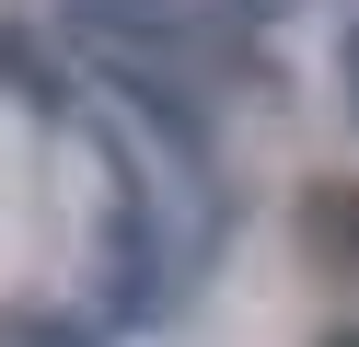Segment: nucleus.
Returning a JSON list of instances; mask_svg holds the SVG:
<instances>
[{
    "label": "nucleus",
    "mask_w": 359,
    "mask_h": 347,
    "mask_svg": "<svg viewBox=\"0 0 359 347\" xmlns=\"http://www.w3.org/2000/svg\"><path fill=\"white\" fill-rule=\"evenodd\" d=\"M325 347H359V336H325Z\"/></svg>",
    "instance_id": "nucleus-5"
},
{
    "label": "nucleus",
    "mask_w": 359,
    "mask_h": 347,
    "mask_svg": "<svg viewBox=\"0 0 359 347\" xmlns=\"http://www.w3.org/2000/svg\"><path fill=\"white\" fill-rule=\"evenodd\" d=\"M70 23L116 69H163V58H197V46H209V23H197L186 0H70Z\"/></svg>",
    "instance_id": "nucleus-1"
},
{
    "label": "nucleus",
    "mask_w": 359,
    "mask_h": 347,
    "mask_svg": "<svg viewBox=\"0 0 359 347\" xmlns=\"http://www.w3.org/2000/svg\"><path fill=\"white\" fill-rule=\"evenodd\" d=\"M0 347H93L81 324H0Z\"/></svg>",
    "instance_id": "nucleus-3"
},
{
    "label": "nucleus",
    "mask_w": 359,
    "mask_h": 347,
    "mask_svg": "<svg viewBox=\"0 0 359 347\" xmlns=\"http://www.w3.org/2000/svg\"><path fill=\"white\" fill-rule=\"evenodd\" d=\"M302 231H313L325 254H336V243L359 254V197H336V185H313V197H302Z\"/></svg>",
    "instance_id": "nucleus-2"
},
{
    "label": "nucleus",
    "mask_w": 359,
    "mask_h": 347,
    "mask_svg": "<svg viewBox=\"0 0 359 347\" xmlns=\"http://www.w3.org/2000/svg\"><path fill=\"white\" fill-rule=\"evenodd\" d=\"M348 69H359V35H348Z\"/></svg>",
    "instance_id": "nucleus-4"
}]
</instances>
